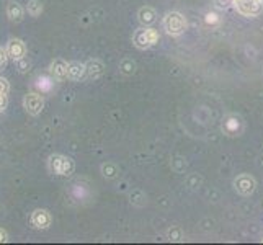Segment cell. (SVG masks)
<instances>
[{"label":"cell","mask_w":263,"mask_h":245,"mask_svg":"<svg viewBox=\"0 0 263 245\" xmlns=\"http://www.w3.org/2000/svg\"><path fill=\"white\" fill-rule=\"evenodd\" d=\"M165 237L170 242H183L185 240V232L180 225H170L165 232Z\"/></svg>","instance_id":"d6986e66"},{"label":"cell","mask_w":263,"mask_h":245,"mask_svg":"<svg viewBox=\"0 0 263 245\" xmlns=\"http://www.w3.org/2000/svg\"><path fill=\"white\" fill-rule=\"evenodd\" d=\"M234 0H213V5L216 10H221V12H226L229 10V8L232 7Z\"/></svg>","instance_id":"44dd1931"},{"label":"cell","mask_w":263,"mask_h":245,"mask_svg":"<svg viewBox=\"0 0 263 245\" xmlns=\"http://www.w3.org/2000/svg\"><path fill=\"white\" fill-rule=\"evenodd\" d=\"M8 106V97L7 93H0V113H4Z\"/></svg>","instance_id":"484cf974"},{"label":"cell","mask_w":263,"mask_h":245,"mask_svg":"<svg viewBox=\"0 0 263 245\" xmlns=\"http://www.w3.org/2000/svg\"><path fill=\"white\" fill-rule=\"evenodd\" d=\"M5 242H8V232L4 228H0V243H5Z\"/></svg>","instance_id":"4316f807"},{"label":"cell","mask_w":263,"mask_h":245,"mask_svg":"<svg viewBox=\"0 0 263 245\" xmlns=\"http://www.w3.org/2000/svg\"><path fill=\"white\" fill-rule=\"evenodd\" d=\"M203 183V178L199 177V175H196V174H192L188 178H186V185L192 188V190H196V188H199V185Z\"/></svg>","instance_id":"7402d4cb"},{"label":"cell","mask_w":263,"mask_h":245,"mask_svg":"<svg viewBox=\"0 0 263 245\" xmlns=\"http://www.w3.org/2000/svg\"><path fill=\"white\" fill-rule=\"evenodd\" d=\"M100 170H102V175L106 180H116V178H120V167H118L115 162H103L102 167H100Z\"/></svg>","instance_id":"9a60e30c"},{"label":"cell","mask_w":263,"mask_h":245,"mask_svg":"<svg viewBox=\"0 0 263 245\" xmlns=\"http://www.w3.org/2000/svg\"><path fill=\"white\" fill-rule=\"evenodd\" d=\"M160 40V34L152 26H141L133 33V46L139 51H146L154 48Z\"/></svg>","instance_id":"7a4b0ae2"},{"label":"cell","mask_w":263,"mask_h":245,"mask_svg":"<svg viewBox=\"0 0 263 245\" xmlns=\"http://www.w3.org/2000/svg\"><path fill=\"white\" fill-rule=\"evenodd\" d=\"M67 67H69V62L67 61H64L62 58H56V59L51 61L49 72H51V76L54 79L64 80V79H67Z\"/></svg>","instance_id":"4fadbf2b"},{"label":"cell","mask_w":263,"mask_h":245,"mask_svg":"<svg viewBox=\"0 0 263 245\" xmlns=\"http://www.w3.org/2000/svg\"><path fill=\"white\" fill-rule=\"evenodd\" d=\"M203 22L206 26H210V28H219L222 25V16L214 10H208L203 16Z\"/></svg>","instance_id":"e0dca14e"},{"label":"cell","mask_w":263,"mask_h":245,"mask_svg":"<svg viewBox=\"0 0 263 245\" xmlns=\"http://www.w3.org/2000/svg\"><path fill=\"white\" fill-rule=\"evenodd\" d=\"M30 222L34 229L38 231H46L51 228L52 224V216L48 210H41V208H38V210H34L30 216Z\"/></svg>","instance_id":"9c48e42d"},{"label":"cell","mask_w":263,"mask_h":245,"mask_svg":"<svg viewBox=\"0 0 263 245\" xmlns=\"http://www.w3.org/2000/svg\"><path fill=\"white\" fill-rule=\"evenodd\" d=\"M10 92V84L5 77H0V93H8Z\"/></svg>","instance_id":"d4e9b609"},{"label":"cell","mask_w":263,"mask_h":245,"mask_svg":"<svg viewBox=\"0 0 263 245\" xmlns=\"http://www.w3.org/2000/svg\"><path fill=\"white\" fill-rule=\"evenodd\" d=\"M232 7L247 18H257L263 13V0H234Z\"/></svg>","instance_id":"5b68a950"},{"label":"cell","mask_w":263,"mask_h":245,"mask_svg":"<svg viewBox=\"0 0 263 245\" xmlns=\"http://www.w3.org/2000/svg\"><path fill=\"white\" fill-rule=\"evenodd\" d=\"M136 70H138V64H136V61L133 58H123L120 61V72L123 76L126 77L134 76Z\"/></svg>","instance_id":"2e32d148"},{"label":"cell","mask_w":263,"mask_h":245,"mask_svg":"<svg viewBox=\"0 0 263 245\" xmlns=\"http://www.w3.org/2000/svg\"><path fill=\"white\" fill-rule=\"evenodd\" d=\"M5 51L8 54V58H10L13 62L22 61L23 58H26V54H28V48H26L25 41L20 40V38H10V40H8Z\"/></svg>","instance_id":"ba28073f"},{"label":"cell","mask_w":263,"mask_h":245,"mask_svg":"<svg viewBox=\"0 0 263 245\" xmlns=\"http://www.w3.org/2000/svg\"><path fill=\"white\" fill-rule=\"evenodd\" d=\"M8 59H10V58H8L7 51H5V49H4L2 46H0V72H2V70H5V69H7Z\"/></svg>","instance_id":"603a6c76"},{"label":"cell","mask_w":263,"mask_h":245,"mask_svg":"<svg viewBox=\"0 0 263 245\" xmlns=\"http://www.w3.org/2000/svg\"><path fill=\"white\" fill-rule=\"evenodd\" d=\"M67 79L70 82H82L87 79V66L80 61H70L67 67Z\"/></svg>","instance_id":"30bf717a"},{"label":"cell","mask_w":263,"mask_h":245,"mask_svg":"<svg viewBox=\"0 0 263 245\" xmlns=\"http://www.w3.org/2000/svg\"><path fill=\"white\" fill-rule=\"evenodd\" d=\"M232 185H234V190L239 195L250 196V195L255 193V190H257V180L250 174H240V175H237L234 178Z\"/></svg>","instance_id":"8992f818"},{"label":"cell","mask_w":263,"mask_h":245,"mask_svg":"<svg viewBox=\"0 0 263 245\" xmlns=\"http://www.w3.org/2000/svg\"><path fill=\"white\" fill-rule=\"evenodd\" d=\"M16 66H18V70H20L22 74H25V72H28V70H30V61L26 59V58H23L22 61H18V62H16Z\"/></svg>","instance_id":"cb8c5ba5"},{"label":"cell","mask_w":263,"mask_h":245,"mask_svg":"<svg viewBox=\"0 0 263 245\" xmlns=\"http://www.w3.org/2000/svg\"><path fill=\"white\" fill-rule=\"evenodd\" d=\"M48 168L58 177H70L76 172V162L64 154H52L48 159Z\"/></svg>","instance_id":"3957f363"},{"label":"cell","mask_w":263,"mask_h":245,"mask_svg":"<svg viewBox=\"0 0 263 245\" xmlns=\"http://www.w3.org/2000/svg\"><path fill=\"white\" fill-rule=\"evenodd\" d=\"M7 16L12 23H20L25 18V8L18 2H15V0H10L7 4Z\"/></svg>","instance_id":"5bb4252c"},{"label":"cell","mask_w":263,"mask_h":245,"mask_svg":"<svg viewBox=\"0 0 263 245\" xmlns=\"http://www.w3.org/2000/svg\"><path fill=\"white\" fill-rule=\"evenodd\" d=\"M23 108L31 116H40L44 110V98L41 93L30 92L23 97Z\"/></svg>","instance_id":"52a82bcc"},{"label":"cell","mask_w":263,"mask_h":245,"mask_svg":"<svg viewBox=\"0 0 263 245\" xmlns=\"http://www.w3.org/2000/svg\"><path fill=\"white\" fill-rule=\"evenodd\" d=\"M25 10H26V13H28L30 16L38 18L43 13V10H44V5H43L41 0H28V4H26V7H25Z\"/></svg>","instance_id":"ffe728a7"},{"label":"cell","mask_w":263,"mask_h":245,"mask_svg":"<svg viewBox=\"0 0 263 245\" xmlns=\"http://www.w3.org/2000/svg\"><path fill=\"white\" fill-rule=\"evenodd\" d=\"M221 131L228 138H240L246 131V121L237 113H228L221 121Z\"/></svg>","instance_id":"277c9868"},{"label":"cell","mask_w":263,"mask_h":245,"mask_svg":"<svg viewBox=\"0 0 263 245\" xmlns=\"http://www.w3.org/2000/svg\"><path fill=\"white\" fill-rule=\"evenodd\" d=\"M159 20L157 10L151 5H144L138 10V22L141 23V26H152Z\"/></svg>","instance_id":"8fae6325"},{"label":"cell","mask_w":263,"mask_h":245,"mask_svg":"<svg viewBox=\"0 0 263 245\" xmlns=\"http://www.w3.org/2000/svg\"><path fill=\"white\" fill-rule=\"evenodd\" d=\"M129 201L136 208H144L147 204V196H146V193L142 192V190L134 188L133 192L129 193Z\"/></svg>","instance_id":"ac0fdd59"},{"label":"cell","mask_w":263,"mask_h":245,"mask_svg":"<svg viewBox=\"0 0 263 245\" xmlns=\"http://www.w3.org/2000/svg\"><path fill=\"white\" fill-rule=\"evenodd\" d=\"M162 28L172 38H178V36H181L188 30V22L183 13L172 10L167 12L164 18H162Z\"/></svg>","instance_id":"6da1fadb"},{"label":"cell","mask_w":263,"mask_h":245,"mask_svg":"<svg viewBox=\"0 0 263 245\" xmlns=\"http://www.w3.org/2000/svg\"><path fill=\"white\" fill-rule=\"evenodd\" d=\"M85 66H87V79L98 80V79H102L105 76L106 67L100 59H88L85 62Z\"/></svg>","instance_id":"7c38bea8"}]
</instances>
